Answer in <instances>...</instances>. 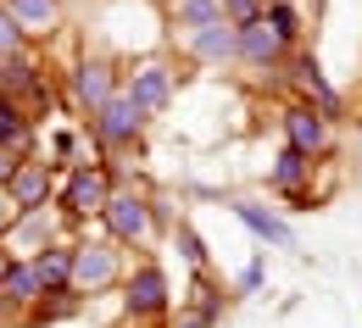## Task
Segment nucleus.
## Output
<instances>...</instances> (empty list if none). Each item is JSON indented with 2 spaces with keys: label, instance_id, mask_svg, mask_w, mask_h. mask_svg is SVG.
I'll return each instance as SVG.
<instances>
[{
  "label": "nucleus",
  "instance_id": "obj_29",
  "mask_svg": "<svg viewBox=\"0 0 362 328\" xmlns=\"http://www.w3.org/2000/svg\"><path fill=\"white\" fill-rule=\"evenodd\" d=\"M17 162H23V156H11V150H0V189H6L11 178H17Z\"/></svg>",
  "mask_w": 362,
  "mask_h": 328
},
{
  "label": "nucleus",
  "instance_id": "obj_17",
  "mask_svg": "<svg viewBox=\"0 0 362 328\" xmlns=\"http://www.w3.org/2000/svg\"><path fill=\"white\" fill-rule=\"evenodd\" d=\"M28 145H34V117H28L17 100H6V95H0V150L28 156Z\"/></svg>",
  "mask_w": 362,
  "mask_h": 328
},
{
  "label": "nucleus",
  "instance_id": "obj_6",
  "mask_svg": "<svg viewBox=\"0 0 362 328\" xmlns=\"http://www.w3.org/2000/svg\"><path fill=\"white\" fill-rule=\"evenodd\" d=\"M117 90H123V73H117L106 56H78V61L67 67V95H73V106H78V111H90V117Z\"/></svg>",
  "mask_w": 362,
  "mask_h": 328
},
{
  "label": "nucleus",
  "instance_id": "obj_7",
  "mask_svg": "<svg viewBox=\"0 0 362 328\" xmlns=\"http://www.w3.org/2000/svg\"><path fill=\"white\" fill-rule=\"evenodd\" d=\"M284 73H290V84H296V100H307L313 111H323L329 123L346 111V100H340V90L323 78V67H317V56H307V50H290V61H284Z\"/></svg>",
  "mask_w": 362,
  "mask_h": 328
},
{
  "label": "nucleus",
  "instance_id": "obj_20",
  "mask_svg": "<svg viewBox=\"0 0 362 328\" xmlns=\"http://www.w3.org/2000/svg\"><path fill=\"white\" fill-rule=\"evenodd\" d=\"M212 23H228V17H223V0H173V28L201 34V28H212Z\"/></svg>",
  "mask_w": 362,
  "mask_h": 328
},
{
  "label": "nucleus",
  "instance_id": "obj_4",
  "mask_svg": "<svg viewBox=\"0 0 362 328\" xmlns=\"http://www.w3.org/2000/svg\"><path fill=\"white\" fill-rule=\"evenodd\" d=\"M145 123H151V111L139 106L129 90H117L100 111L90 117V134H95V145L100 150H129V145H139L145 140Z\"/></svg>",
  "mask_w": 362,
  "mask_h": 328
},
{
  "label": "nucleus",
  "instance_id": "obj_1",
  "mask_svg": "<svg viewBox=\"0 0 362 328\" xmlns=\"http://www.w3.org/2000/svg\"><path fill=\"white\" fill-rule=\"evenodd\" d=\"M156 223H168V212L145 195V189H112V200H106V212H100V229H106V239L112 245H145V239L156 234Z\"/></svg>",
  "mask_w": 362,
  "mask_h": 328
},
{
  "label": "nucleus",
  "instance_id": "obj_11",
  "mask_svg": "<svg viewBox=\"0 0 362 328\" xmlns=\"http://www.w3.org/2000/svg\"><path fill=\"white\" fill-rule=\"evenodd\" d=\"M123 90L134 95L151 117H156V111H168V106H173V67H168V61H139L134 73L123 78Z\"/></svg>",
  "mask_w": 362,
  "mask_h": 328
},
{
  "label": "nucleus",
  "instance_id": "obj_26",
  "mask_svg": "<svg viewBox=\"0 0 362 328\" xmlns=\"http://www.w3.org/2000/svg\"><path fill=\"white\" fill-rule=\"evenodd\" d=\"M268 11V0H223V17L234 23V28H245V23H257Z\"/></svg>",
  "mask_w": 362,
  "mask_h": 328
},
{
  "label": "nucleus",
  "instance_id": "obj_28",
  "mask_svg": "<svg viewBox=\"0 0 362 328\" xmlns=\"http://www.w3.org/2000/svg\"><path fill=\"white\" fill-rule=\"evenodd\" d=\"M11 223H17V206H11V195L0 189V239L11 234Z\"/></svg>",
  "mask_w": 362,
  "mask_h": 328
},
{
  "label": "nucleus",
  "instance_id": "obj_3",
  "mask_svg": "<svg viewBox=\"0 0 362 328\" xmlns=\"http://www.w3.org/2000/svg\"><path fill=\"white\" fill-rule=\"evenodd\" d=\"M112 189H117V173L106 162H78V167H67V178L56 189V206L67 217H100L106 200H112Z\"/></svg>",
  "mask_w": 362,
  "mask_h": 328
},
{
  "label": "nucleus",
  "instance_id": "obj_25",
  "mask_svg": "<svg viewBox=\"0 0 362 328\" xmlns=\"http://www.w3.org/2000/svg\"><path fill=\"white\" fill-rule=\"evenodd\" d=\"M23 50H28V34L0 11V61H11V56H23Z\"/></svg>",
  "mask_w": 362,
  "mask_h": 328
},
{
  "label": "nucleus",
  "instance_id": "obj_30",
  "mask_svg": "<svg viewBox=\"0 0 362 328\" xmlns=\"http://www.w3.org/2000/svg\"><path fill=\"white\" fill-rule=\"evenodd\" d=\"M173 328H218V323H206V317H201V312H189V306H184L179 317H173Z\"/></svg>",
  "mask_w": 362,
  "mask_h": 328
},
{
  "label": "nucleus",
  "instance_id": "obj_2",
  "mask_svg": "<svg viewBox=\"0 0 362 328\" xmlns=\"http://www.w3.org/2000/svg\"><path fill=\"white\" fill-rule=\"evenodd\" d=\"M129 279V262H123V245H112V239H78L73 245V295L84 300V295H100V289H112V284Z\"/></svg>",
  "mask_w": 362,
  "mask_h": 328
},
{
  "label": "nucleus",
  "instance_id": "obj_16",
  "mask_svg": "<svg viewBox=\"0 0 362 328\" xmlns=\"http://www.w3.org/2000/svg\"><path fill=\"white\" fill-rule=\"evenodd\" d=\"M28 262H34V273H40L45 289H73V239H56L40 256H28Z\"/></svg>",
  "mask_w": 362,
  "mask_h": 328
},
{
  "label": "nucleus",
  "instance_id": "obj_10",
  "mask_svg": "<svg viewBox=\"0 0 362 328\" xmlns=\"http://www.w3.org/2000/svg\"><path fill=\"white\" fill-rule=\"evenodd\" d=\"M234 45H240V50H234V61H245V67H257V73H279V67L290 61V45L268 28V17L234 28Z\"/></svg>",
  "mask_w": 362,
  "mask_h": 328
},
{
  "label": "nucleus",
  "instance_id": "obj_22",
  "mask_svg": "<svg viewBox=\"0 0 362 328\" xmlns=\"http://www.w3.org/2000/svg\"><path fill=\"white\" fill-rule=\"evenodd\" d=\"M262 17H268V28H273V34H279L290 50L301 45V11H296L290 0H268V11H262Z\"/></svg>",
  "mask_w": 362,
  "mask_h": 328
},
{
  "label": "nucleus",
  "instance_id": "obj_12",
  "mask_svg": "<svg viewBox=\"0 0 362 328\" xmlns=\"http://www.w3.org/2000/svg\"><path fill=\"white\" fill-rule=\"evenodd\" d=\"M56 212L40 206V212H17V223H11V234H6V250L11 256H40L45 245H56Z\"/></svg>",
  "mask_w": 362,
  "mask_h": 328
},
{
  "label": "nucleus",
  "instance_id": "obj_19",
  "mask_svg": "<svg viewBox=\"0 0 362 328\" xmlns=\"http://www.w3.org/2000/svg\"><path fill=\"white\" fill-rule=\"evenodd\" d=\"M234 217L251 229V234L262 239V245H290V223L279 217V212H268V206H251V200H234Z\"/></svg>",
  "mask_w": 362,
  "mask_h": 328
},
{
  "label": "nucleus",
  "instance_id": "obj_14",
  "mask_svg": "<svg viewBox=\"0 0 362 328\" xmlns=\"http://www.w3.org/2000/svg\"><path fill=\"white\" fill-rule=\"evenodd\" d=\"M0 295L11 300V312H17V317H28V312L40 306L45 284H40V273H34V262H28V256H17V262H11V273L0 279Z\"/></svg>",
  "mask_w": 362,
  "mask_h": 328
},
{
  "label": "nucleus",
  "instance_id": "obj_15",
  "mask_svg": "<svg viewBox=\"0 0 362 328\" xmlns=\"http://www.w3.org/2000/svg\"><path fill=\"white\" fill-rule=\"evenodd\" d=\"M313 156H301V150H290V145H284V150H279V156H273V167H268V184L279 189V195H296V200H301V195H307V184H313Z\"/></svg>",
  "mask_w": 362,
  "mask_h": 328
},
{
  "label": "nucleus",
  "instance_id": "obj_18",
  "mask_svg": "<svg viewBox=\"0 0 362 328\" xmlns=\"http://www.w3.org/2000/svg\"><path fill=\"white\" fill-rule=\"evenodd\" d=\"M234 23H212V28H201V34H189V56L195 61H212V67H223L234 61Z\"/></svg>",
  "mask_w": 362,
  "mask_h": 328
},
{
  "label": "nucleus",
  "instance_id": "obj_24",
  "mask_svg": "<svg viewBox=\"0 0 362 328\" xmlns=\"http://www.w3.org/2000/svg\"><path fill=\"white\" fill-rule=\"evenodd\" d=\"M173 245H179V256L195 267V273H206V245H201V234H195L189 223H173Z\"/></svg>",
  "mask_w": 362,
  "mask_h": 328
},
{
  "label": "nucleus",
  "instance_id": "obj_21",
  "mask_svg": "<svg viewBox=\"0 0 362 328\" xmlns=\"http://www.w3.org/2000/svg\"><path fill=\"white\" fill-rule=\"evenodd\" d=\"M73 312H78V295H73V289H45V295H40V306H34L23 323L40 328V323H62V317H73Z\"/></svg>",
  "mask_w": 362,
  "mask_h": 328
},
{
  "label": "nucleus",
  "instance_id": "obj_5",
  "mask_svg": "<svg viewBox=\"0 0 362 328\" xmlns=\"http://www.w3.org/2000/svg\"><path fill=\"white\" fill-rule=\"evenodd\" d=\"M168 306H173V289H168L162 262H134L123 279V312L134 323H156V317H168Z\"/></svg>",
  "mask_w": 362,
  "mask_h": 328
},
{
  "label": "nucleus",
  "instance_id": "obj_9",
  "mask_svg": "<svg viewBox=\"0 0 362 328\" xmlns=\"http://www.w3.org/2000/svg\"><path fill=\"white\" fill-rule=\"evenodd\" d=\"M56 162L50 156H23L17 162V178L6 184V195H11V206L17 212H40V206H56Z\"/></svg>",
  "mask_w": 362,
  "mask_h": 328
},
{
  "label": "nucleus",
  "instance_id": "obj_27",
  "mask_svg": "<svg viewBox=\"0 0 362 328\" xmlns=\"http://www.w3.org/2000/svg\"><path fill=\"white\" fill-rule=\"evenodd\" d=\"M234 289H240V295H251V289H262V256H257V262H251V267H245V273L234 279Z\"/></svg>",
  "mask_w": 362,
  "mask_h": 328
},
{
  "label": "nucleus",
  "instance_id": "obj_8",
  "mask_svg": "<svg viewBox=\"0 0 362 328\" xmlns=\"http://www.w3.org/2000/svg\"><path fill=\"white\" fill-rule=\"evenodd\" d=\"M279 128H284V145L290 150H301V156H329V145H334V128H329V117L313 111L307 100H290L284 106V117H279Z\"/></svg>",
  "mask_w": 362,
  "mask_h": 328
},
{
  "label": "nucleus",
  "instance_id": "obj_13",
  "mask_svg": "<svg viewBox=\"0 0 362 328\" xmlns=\"http://www.w3.org/2000/svg\"><path fill=\"white\" fill-rule=\"evenodd\" d=\"M0 11L28 34V45H34V40H50V34L62 28V0H0Z\"/></svg>",
  "mask_w": 362,
  "mask_h": 328
},
{
  "label": "nucleus",
  "instance_id": "obj_31",
  "mask_svg": "<svg viewBox=\"0 0 362 328\" xmlns=\"http://www.w3.org/2000/svg\"><path fill=\"white\" fill-rule=\"evenodd\" d=\"M11 262H17V256H11V250H6V239H0V279L11 273Z\"/></svg>",
  "mask_w": 362,
  "mask_h": 328
},
{
  "label": "nucleus",
  "instance_id": "obj_23",
  "mask_svg": "<svg viewBox=\"0 0 362 328\" xmlns=\"http://www.w3.org/2000/svg\"><path fill=\"white\" fill-rule=\"evenodd\" d=\"M189 312H201L206 323H218L223 317V295H218V284L206 279V273H195V289H189V300H184Z\"/></svg>",
  "mask_w": 362,
  "mask_h": 328
}]
</instances>
